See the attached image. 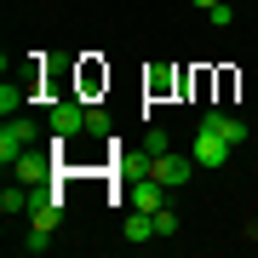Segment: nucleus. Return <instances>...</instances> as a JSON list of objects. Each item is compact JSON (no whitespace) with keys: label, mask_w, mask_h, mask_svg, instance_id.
Segmentation results:
<instances>
[{"label":"nucleus","mask_w":258,"mask_h":258,"mask_svg":"<svg viewBox=\"0 0 258 258\" xmlns=\"http://www.w3.org/2000/svg\"><path fill=\"white\" fill-rule=\"evenodd\" d=\"M46 115H52V132H57V138H81V132H86V103L81 98H52Z\"/></svg>","instance_id":"f257e3e1"},{"label":"nucleus","mask_w":258,"mask_h":258,"mask_svg":"<svg viewBox=\"0 0 258 258\" xmlns=\"http://www.w3.org/2000/svg\"><path fill=\"white\" fill-rule=\"evenodd\" d=\"M29 144H35V120H29V115H6V126H0V161L12 166Z\"/></svg>","instance_id":"f03ea898"},{"label":"nucleus","mask_w":258,"mask_h":258,"mask_svg":"<svg viewBox=\"0 0 258 258\" xmlns=\"http://www.w3.org/2000/svg\"><path fill=\"white\" fill-rule=\"evenodd\" d=\"M126 201L138 207V212H161V207H166V184H161L155 172H149V166H144V172L126 184Z\"/></svg>","instance_id":"7ed1b4c3"},{"label":"nucleus","mask_w":258,"mask_h":258,"mask_svg":"<svg viewBox=\"0 0 258 258\" xmlns=\"http://www.w3.org/2000/svg\"><path fill=\"white\" fill-rule=\"evenodd\" d=\"M63 224V195L57 189H35V201H29V230H57Z\"/></svg>","instance_id":"20e7f679"},{"label":"nucleus","mask_w":258,"mask_h":258,"mask_svg":"<svg viewBox=\"0 0 258 258\" xmlns=\"http://www.w3.org/2000/svg\"><path fill=\"white\" fill-rule=\"evenodd\" d=\"M230 161V144H224V132H212L201 120V132H195V166H207V172H218V166Z\"/></svg>","instance_id":"39448f33"},{"label":"nucleus","mask_w":258,"mask_h":258,"mask_svg":"<svg viewBox=\"0 0 258 258\" xmlns=\"http://www.w3.org/2000/svg\"><path fill=\"white\" fill-rule=\"evenodd\" d=\"M149 172H155L166 189H184V184H189V172H195V161H189V155H172V149H166V155H149Z\"/></svg>","instance_id":"423d86ee"},{"label":"nucleus","mask_w":258,"mask_h":258,"mask_svg":"<svg viewBox=\"0 0 258 258\" xmlns=\"http://www.w3.org/2000/svg\"><path fill=\"white\" fill-rule=\"evenodd\" d=\"M46 172H52L46 149H23V155L12 161V178H18V184H46Z\"/></svg>","instance_id":"0eeeda50"},{"label":"nucleus","mask_w":258,"mask_h":258,"mask_svg":"<svg viewBox=\"0 0 258 258\" xmlns=\"http://www.w3.org/2000/svg\"><path fill=\"white\" fill-rule=\"evenodd\" d=\"M201 120H207L212 132H224V144H230V149H247V120H235L230 109H218V103H212Z\"/></svg>","instance_id":"6e6552de"},{"label":"nucleus","mask_w":258,"mask_h":258,"mask_svg":"<svg viewBox=\"0 0 258 258\" xmlns=\"http://www.w3.org/2000/svg\"><path fill=\"white\" fill-rule=\"evenodd\" d=\"M120 235H126V241H161L155 235V212H138V207H132L126 224H120Z\"/></svg>","instance_id":"1a4fd4ad"},{"label":"nucleus","mask_w":258,"mask_h":258,"mask_svg":"<svg viewBox=\"0 0 258 258\" xmlns=\"http://www.w3.org/2000/svg\"><path fill=\"white\" fill-rule=\"evenodd\" d=\"M29 201H35L29 184H6V189H0V212H6V218H12V212H29Z\"/></svg>","instance_id":"9d476101"},{"label":"nucleus","mask_w":258,"mask_h":258,"mask_svg":"<svg viewBox=\"0 0 258 258\" xmlns=\"http://www.w3.org/2000/svg\"><path fill=\"white\" fill-rule=\"evenodd\" d=\"M23 98H29V81H6V86H0V115H18Z\"/></svg>","instance_id":"9b49d317"},{"label":"nucleus","mask_w":258,"mask_h":258,"mask_svg":"<svg viewBox=\"0 0 258 258\" xmlns=\"http://www.w3.org/2000/svg\"><path fill=\"white\" fill-rule=\"evenodd\" d=\"M172 86H178V69H149V98H166V92H172Z\"/></svg>","instance_id":"f8f14e48"},{"label":"nucleus","mask_w":258,"mask_h":258,"mask_svg":"<svg viewBox=\"0 0 258 258\" xmlns=\"http://www.w3.org/2000/svg\"><path fill=\"white\" fill-rule=\"evenodd\" d=\"M155 235H161V241H172V235H178V212H172V207H161V212H155Z\"/></svg>","instance_id":"ddd939ff"},{"label":"nucleus","mask_w":258,"mask_h":258,"mask_svg":"<svg viewBox=\"0 0 258 258\" xmlns=\"http://www.w3.org/2000/svg\"><path fill=\"white\" fill-rule=\"evenodd\" d=\"M86 132H92V138H109V115H103V109H86Z\"/></svg>","instance_id":"4468645a"},{"label":"nucleus","mask_w":258,"mask_h":258,"mask_svg":"<svg viewBox=\"0 0 258 258\" xmlns=\"http://www.w3.org/2000/svg\"><path fill=\"white\" fill-rule=\"evenodd\" d=\"M144 149H149V155H166V126H149L144 132Z\"/></svg>","instance_id":"2eb2a0df"},{"label":"nucleus","mask_w":258,"mask_h":258,"mask_svg":"<svg viewBox=\"0 0 258 258\" xmlns=\"http://www.w3.org/2000/svg\"><path fill=\"white\" fill-rule=\"evenodd\" d=\"M207 18H212V23H218V29H230V23H235V12H230V0H218V6H212V12H207Z\"/></svg>","instance_id":"dca6fc26"},{"label":"nucleus","mask_w":258,"mask_h":258,"mask_svg":"<svg viewBox=\"0 0 258 258\" xmlns=\"http://www.w3.org/2000/svg\"><path fill=\"white\" fill-rule=\"evenodd\" d=\"M212 6H218V0H195V12H212Z\"/></svg>","instance_id":"f3484780"}]
</instances>
